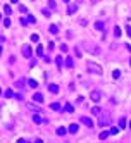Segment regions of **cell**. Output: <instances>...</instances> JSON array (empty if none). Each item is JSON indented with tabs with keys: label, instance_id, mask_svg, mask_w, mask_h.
I'll use <instances>...</instances> for the list:
<instances>
[{
	"label": "cell",
	"instance_id": "6da1fadb",
	"mask_svg": "<svg viewBox=\"0 0 131 143\" xmlns=\"http://www.w3.org/2000/svg\"><path fill=\"white\" fill-rule=\"evenodd\" d=\"M86 69L90 72H95V74H102V67L95 62H86Z\"/></svg>",
	"mask_w": 131,
	"mask_h": 143
},
{
	"label": "cell",
	"instance_id": "7a4b0ae2",
	"mask_svg": "<svg viewBox=\"0 0 131 143\" xmlns=\"http://www.w3.org/2000/svg\"><path fill=\"white\" fill-rule=\"evenodd\" d=\"M90 98H92L93 102H98V100L102 98V93H100V90H93V91L90 93Z\"/></svg>",
	"mask_w": 131,
	"mask_h": 143
},
{
	"label": "cell",
	"instance_id": "3957f363",
	"mask_svg": "<svg viewBox=\"0 0 131 143\" xmlns=\"http://www.w3.org/2000/svg\"><path fill=\"white\" fill-rule=\"evenodd\" d=\"M81 122H83L85 126H88V128H93V121H92L90 117H86V115H83V117H81Z\"/></svg>",
	"mask_w": 131,
	"mask_h": 143
},
{
	"label": "cell",
	"instance_id": "277c9868",
	"mask_svg": "<svg viewBox=\"0 0 131 143\" xmlns=\"http://www.w3.org/2000/svg\"><path fill=\"white\" fill-rule=\"evenodd\" d=\"M23 55H24V57H31V48H30L28 45L23 47Z\"/></svg>",
	"mask_w": 131,
	"mask_h": 143
},
{
	"label": "cell",
	"instance_id": "5b68a950",
	"mask_svg": "<svg viewBox=\"0 0 131 143\" xmlns=\"http://www.w3.org/2000/svg\"><path fill=\"white\" fill-rule=\"evenodd\" d=\"M48 91H50V93H59V86L52 83V85H48Z\"/></svg>",
	"mask_w": 131,
	"mask_h": 143
},
{
	"label": "cell",
	"instance_id": "8992f818",
	"mask_svg": "<svg viewBox=\"0 0 131 143\" xmlns=\"http://www.w3.org/2000/svg\"><path fill=\"white\" fill-rule=\"evenodd\" d=\"M33 100L38 102V104H41V102H43V95H41V93H34V95H33Z\"/></svg>",
	"mask_w": 131,
	"mask_h": 143
},
{
	"label": "cell",
	"instance_id": "52a82bcc",
	"mask_svg": "<svg viewBox=\"0 0 131 143\" xmlns=\"http://www.w3.org/2000/svg\"><path fill=\"white\" fill-rule=\"evenodd\" d=\"M78 129H79V128H78V124H71V126L67 128V131H69V133H72V135H76V133H78Z\"/></svg>",
	"mask_w": 131,
	"mask_h": 143
},
{
	"label": "cell",
	"instance_id": "ba28073f",
	"mask_svg": "<svg viewBox=\"0 0 131 143\" xmlns=\"http://www.w3.org/2000/svg\"><path fill=\"white\" fill-rule=\"evenodd\" d=\"M48 31H50L52 35H57V31H59V28H57L55 24H50V28H48Z\"/></svg>",
	"mask_w": 131,
	"mask_h": 143
},
{
	"label": "cell",
	"instance_id": "9c48e42d",
	"mask_svg": "<svg viewBox=\"0 0 131 143\" xmlns=\"http://www.w3.org/2000/svg\"><path fill=\"white\" fill-rule=\"evenodd\" d=\"M76 10H78V5H69V7H67V12H69V14H74Z\"/></svg>",
	"mask_w": 131,
	"mask_h": 143
},
{
	"label": "cell",
	"instance_id": "30bf717a",
	"mask_svg": "<svg viewBox=\"0 0 131 143\" xmlns=\"http://www.w3.org/2000/svg\"><path fill=\"white\" fill-rule=\"evenodd\" d=\"M36 55H38V57H43V47H41V45L36 47Z\"/></svg>",
	"mask_w": 131,
	"mask_h": 143
},
{
	"label": "cell",
	"instance_id": "8fae6325",
	"mask_svg": "<svg viewBox=\"0 0 131 143\" xmlns=\"http://www.w3.org/2000/svg\"><path fill=\"white\" fill-rule=\"evenodd\" d=\"M66 131H67V129H66L64 126H61V128H57V135H59V136H62V135H66Z\"/></svg>",
	"mask_w": 131,
	"mask_h": 143
},
{
	"label": "cell",
	"instance_id": "7c38bea8",
	"mask_svg": "<svg viewBox=\"0 0 131 143\" xmlns=\"http://www.w3.org/2000/svg\"><path fill=\"white\" fill-rule=\"evenodd\" d=\"M3 95H5L7 98H12V97H14V91H12V90H5V91H3Z\"/></svg>",
	"mask_w": 131,
	"mask_h": 143
},
{
	"label": "cell",
	"instance_id": "4fadbf2b",
	"mask_svg": "<svg viewBox=\"0 0 131 143\" xmlns=\"http://www.w3.org/2000/svg\"><path fill=\"white\" fill-rule=\"evenodd\" d=\"M119 128H121V129H124V128H126V119H124V117H121V119H119Z\"/></svg>",
	"mask_w": 131,
	"mask_h": 143
},
{
	"label": "cell",
	"instance_id": "5bb4252c",
	"mask_svg": "<svg viewBox=\"0 0 131 143\" xmlns=\"http://www.w3.org/2000/svg\"><path fill=\"white\" fill-rule=\"evenodd\" d=\"M64 110H66V112H69V114H71V112L74 110V107H72L71 104H66V105H64Z\"/></svg>",
	"mask_w": 131,
	"mask_h": 143
},
{
	"label": "cell",
	"instance_id": "9a60e30c",
	"mask_svg": "<svg viewBox=\"0 0 131 143\" xmlns=\"http://www.w3.org/2000/svg\"><path fill=\"white\" fill-rule=\"evenodd\" d=\"M50 109H52V110H61V104H57V102H54V104L50 105Z\"/></svg>",
	"mask_w": 131,
	"mask_h": 143
},
{
	"label": "cell",
	"instance_id": "2e32d148",
	"mask_svg": "<svg viewBox=\"0 0 131 143\" xmlns=\"http://www.w3.org/2000/svg\"><path fill=\"white\" fill-rule=\"evenodd\" d=\"M109 135H110V133H109V131H102V133H100V136H98V138H100V140H105V138H107V136H109Z\"/></svg>",
	"mask_w": 131,
	"mask_h": 143
},
{
	"label": "cell",
	"instance_id": "e0dca14e",
	"mask_svg": "<svg viewBox=\"0 0 131 143\" xmlns=\"http://www.w3.org/2000/svg\"><path fill=\"white\" fill-rule=\"evenodd\" d=\"M92 112H93L95 115H100V114H102V109H100V107H93V109H92Z\"/></svg>",
	"mask_w": 131,
	"mask_h": 143
},
{
	"label": "cell",
	"instance_id": "ac0fdd59",
	"mask_svg": "<svg viewBox=\"0 0 131 143\" xmlns=\"http://www.w3.org/2000/svg\"><path fill=\"white\" fill-rule=\"evenodd\" d=\"M112 78H114V79H119V78H121V71H117V69H116V71L112 72Z\"/></svg>",
	"mask_w": 131,
	"mask_h": 143
},
{
	"label": "cell",
	"instance_id": "d6986e66",
	"mask_svg": "<svg viewBox=\"0 0 131 143\" xmlns=\"http://www.w3.org/2000/svg\"><path fill=\"white\" fill-rule=\"evenodd\" d=\"M66 66L67 67H72V59L71 57H66Z\"/></svg>",
	"mask_w": 131,
	"mask_h": 143
},
{
	"label": "cell",
	"instance_id": "ffe728a7",
	"mask_svg": "<svg viewBox=\"0 0 131 143\" xmlns=\"http://www.w3.org/2000/svg\"><path fill=\"white\" fill-rule=\"evenodd\" d=\"M95 28L102 31V29H103V23H102V21H98V23H95Z\"/></svg>",
	"mask_w": 131,
	"mask_h": 143
},
{
	"label": "cell",
	"instance_id": "44dd1931",
	"mask_svg": "<svg viewBox=\"0 0 131 143\" xmlns=\"http://www.w3.org/2000/svg\"><path fill=\"white\" fill-rule=\"evenodd\" d=\"M88 50H90V52H93V54H100V48H98V47H90Z\"/></svg>",
	"mask_w": 131,
	"mask_h": 143
},
{
	"label": "cell",
	"instance_id": "7402d4cb",
	"mask_svg": "<svg viewBox=\"0 0 131 143\" xmlns=\"http://www.w3.org/2000/svg\"><path fill=\"white\" fill-rule=\"evenodd\" d=\"M28 85H30L31 88H36V86H38V83H36L34 79H30V81H28Z\"/></svg>",
	"mask_w": 131,
	"mask_h": 143
},
{
	"label": "cell",
	"instance_id": "603a6c76",
	"mask_svg": "<svg viewBox=\"0 0 131 143\" xmlns=\"http://www.w3.org/2000/svg\"><path fill=\"white\" fill-rule=\"evenodd\" d=\"M3 12H5V14L9 16V14L12 12V9H10V5H5V7H3Z\"/></svg>",
	"mask_w": 131,
	"mask_h": 143
},
{
	"label": "cell",
	"instance_id": "cb8c5ba5",
	"mask_svg": "<svg viewBox=\"0 0 131 143\" xmlns=\"http://www.w3.org/2000/svg\"><path fill=\"white\" fill-rule=\"evenodd\" d=\"M114 35H116V36H121V28H119V26H116V28H114Z\"/></svg>",
	"mask_w": 131,
	"mask_h": 143
},
{
	"label": "cell",
	"instance_id": "d4e9b609",
	"mask_svg": "<svg viewBox=\"0 0 131 143\" xmlns=\"http://www.w3.org/2000/svg\"><path fill=\"white\" fill-rule=\"evenodd\" d=\"M33 121H34V122H36V124H40V122H41V117H40V115H38V114H36V115H34V117H33Z\"/></svg>",
	"mask_w": 131,
	"mask_h": 143
},
{
	"label": "cell",
	"instance_id": "484cf974",
	"mask_svg": "<svg viewBox=\"0 0 131 143\" xmlns=\"http://www.w3.org/2000/svg\"><path fill=\"white\" fill-rule=\"evenodd\" d=\"M109 133H110V135H117V133H119V128H110Z\"/></svg>",
	"mask_w": 131,
	"mask_h": 143
},
{
	"label": "cell",
	"instance_id": "4316f807",
	"mask_svg": "<svg viewBox=\"0 0 131 143\" xmlns=\"http://www.w3.org/2000/svg\"><path fill=\"white\" fill-rule=\"evenodd\" d=\"M61 50H62V52H66V54H67V50H69V47H67V45H66V43H62V45H61Z\"/></svg>",
	"mask_w": 131,
	"mask_h": 143
},
{
	"label": "cell",
	"instance_id": "83f0119b",
	"mask_svg": "<svg viewBox=\"0 0 131 143\" xmlns=\"http://www.w3.org/2000/svg\"><path fill=\"white\" fill-rule=\"evenodd\" d=\"M16 86H17V88H23V86H24V79H21V81H17V83H16Z\"/></svg>",
	"mask_w": 131,
	"mask_h": 143
},
{
	"label": "cell",
	"instance_id": "f1b7e54d",
	"mask_svg": "<svg viewBox=\"0 0 131 143\" xmlns=\"http://www.w3.org/2000/svg\"><path fill=\"white\" fill-rule=\"evenodd\" d=\"M3 26L9 28V26H10V19H3Z\"/></svg>",
	"mask_w": 131,
	"mask_h": 143
},
{
	"label": "cell",
	"instance_id": "f546056e",
	"mask_svg": "<svg viewBox=\"0 0 131 143\" xmlns=\"http://www.w3.org/2000/svg\"><path fill=\"white\" fill-rule=\"evenodd\" d=\"M55 60H57V66H59V67H61V66H62V57H57V59H55Z\"/></svg>",
	"mask_w": 131,
	"mask_h": 143
},
{
	"label": "cell",
	"instance_id": "4dcf8cb0",
	"mask_svg": "<svg viewBox=\"0 0 131 143\" xmlns=\"http://www.w3.org/2000/svg\"><path fill=\"white\" fill-rule=\"evenodd\" d=\"M26 19H28V23H34V21H36V19H34V17H33V16H28V17H26Z\"/></svg>",
	"mask_w": 131,
	"mask_h": 143
},
{
	"label": "cell",
	"instance_id": "1f68e13d",
	"mask_svg": "<svg viewBox=\"0 0 131 143\" xmlns=\"http://www.w3.org/2000/svg\"><path fill=\"white\" fill-rule=\"evenodd\" d=\"M48 48H50V50H54V48H55V43H54V41H50V43H48Z\"/></svg>",
	"mask_w": 131,
	"mask_h": 143
},
{
	"label": "cell",
	"instance_id": "d6a6232c",
	"mask_svg": "<svg viewBox=\"0 0 131 143\" xmlns=\"http://www.w3.org/2000/svg\"><path fill=\"white\" fill-rule=\"evenodd\" d=\"M31 41H38V35H31Z\"/></svg>",
	"mask_w": 131,
	"mask_h": 143
},
{
	"label": "cell",
	"instance_id": "836d02e7",
	"mask_svg": "<svg viewBox=\"0 0 131 143\" xmlns=\"http://www.w3.org/2000/svg\"><path fill=\"white\" fill-rule=\"evenodd\" d=\"M126 33H128V36L131 38V26H128V28H126Z\"/></svg>",
	"mask_w": 131,
	"mask_h": 143
},
{
	"label": "cell",
	"instance_id": "e575fe53",
	"mask_svg": "<svg viewBox=\"0 0 131 143\" xmlns=\"http://www.w3.org/2000/svg\"><path fill=\"white\" fill-rule=\"evenodd\" d=\"M48 3H50V7H52V9H55V2H54V0H50Z\"/></svg>",
	"mask_w": 131,
	"mask_h": 143
},
{
	"label": "cell",
	"instance_id": "d590c367",
	"mask_svg": "<svg viewBox=\"0 0 131 143\" xmlns=\"http://www.w3.org/2000/svg\"><path fill=\"white\" fill-rule=\"evenodd\" d=\"M92 2H93V3H97V2H100V0H92Z\"/></svg>",
	"mask_w": 131,
	"mask_h": 143
},
{
	"label": "cell",
	"instance_id": "8d00e7d4",
	"mask_svg": "<svg viewBox=\"0 0 131 143\" xmlns=\"http://www.w3.org/2000/svg\"><path fill=\"white\" fill-rule=\"evenodd\" d=\"M0 21H2V14H0Z\"/></svg>",
	"mask_w": 131,
	"mask_h": 143
},
{
	"label": "cell",
	"instance_id": "74e56055",
	"mask_svg": "<svg viewBox=\"0 0 131 143\" xmlns=\"http://www.w3.org/2000/svg\"><path fill=\"white\" fill-rule=\"evenodd\" d=\"M64 2H66V3H67V2H69V0H64Z\"/></svg>",
	"mask_w": 131,
	"mask_h": 143
},
{
	"label": "cell",
	"instance_id": "f35d334b",
	"mask_svg": "<svg viewBox=\"0 0 131 143\" xmlns=\"http://www.w3.org/2000/svg\"><path fill=\"white\" fill-rule=\"evenodd\" d=\"M130 66H131V59H130Z\"/></svg>",
	"mask_w": 131,
	"mask_h": 143
},
{
	"label": "cell",
	"instance_id": "ab89813d",
	"mask_svg": "<svg viewBox=\"0 0 131 143\" xmlns=\"http://www.w3.org/2000/svg\"><path fill=\"white\" fill-rule=\"evenodd\" d=\"M130 128H131V121H130Z\"/></svg>",
	"mask_w": 131,
	"mask_h": 143
},
{
	"label": "cell",
	"instance_id": "60d3db41",
	"mask_svg": "<svg viewBox=\"0 0 131 143\" xmlns=\"http://www.w3.org/2000/svg\"><path fill=\"white\" fill-rule=\"evenodd\" d=\"M0 95H2V90H0Z\"/></svg>",
	"mask_w": 131,
	"mask_h": 143
},
{
	"label": "cell",
	"instance_id": "b9f144b4",
	"mask_svg": "<svg viewBox=\"0 0 131 143\" xmlns=\"http://www.w3.org/2000/svg\"><path fill=\"white\" fill-rule=\"evenodd\" d=\"M0 54H2V48H0Z\"/></svg>",
	"mask_w": 131,
	"mask_h": 143
}]
</instances>
